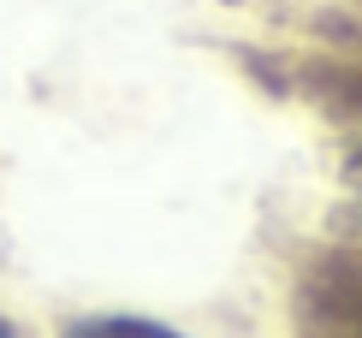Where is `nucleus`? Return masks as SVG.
<instances>
[{
	"mask_svg": "<svg viewBox=\"0 0 362 338\" xmlns=\"http://www.w3.org/2000/svg\"><path fill=\"white\" fill-rule=\"evenodd\" d=\"M66 338H178V332L143 315H89V320H71Z\"/></svg>",
	"mask_w": 362,
	"mask_h": 338,
	"instance_id": "f257e3e1",
	"label": "nucleus"
},
{
	"mask_svg": "<svg viewBox=\"0 0 362 338\" xmlns=\"http://www.w3.org/2000/svg\"><path fill=\"white\" fill-rule=\"evenodd\" d=\"M351 184H356V196H362V148L351 155Z\"/></svg>",
	"mask_w": 362,
	"mask_h": 338,
	"instance_id": "f03ea898",
	"label": "nucleus"
},
{
	"mask_svg": "<svg viewBox=\"0 0 362 338\" xmlns=\"http://www.w3.org/2000/svg\"><path fill=\"white\" fill-rule=\"evenodd\" d=\"M0 338H12V327H6V320H0Z\"/></svg>",
	"mask_w": 362,
	"mask_h": 338,
	"instance_id": "7ed1b4c3",
	"label": "nucleus"
},
{
	"mask_svg": "<svg viewBox=\"0 0 362 338\" xmlns=\"http://www.w3.org/2000/svg\"><path fill=\"white\" fill-rule=\"evenodd\" d=\"M356 338H362V309H356Z\"/></svg>",
	"mask_w": 362,
	"mask_h": 338,
	"instance_id": "20e7f679",
	"label": "nucleus"
}]
</instances>
